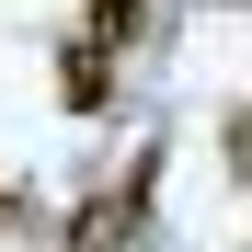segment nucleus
Returning <instances> with one entry per match:
<instances>
[{
    "label": "nucleus",
    "instance_id": "nucleus-1",
    "mask_svg": "<svg viewBox=\"0 0 252 252\" xmlns=\"http://www.w3.org/2000/svg\"><path fill=\"white\" fill-rule=\"evenodd\" d=\"M138 195H149V160H138V184H126V206H115V195H92V206L69 218V252H126V218H138Z\"/></svg>",
    "mask_w": 252,
    "mask_h": 252
},
{
    "label": "nucleus",
    "instance_id": "nucleus-4",
    "mask_svg": "<svg viewBox=\"0 0 252 252\" xmlns=\"http://www.w3.org/2000/svg\"><path fill=\"white\" fill-rule=\"evenodd\" d=\"M0 218H23V195H12V184H0Z\"/></svg>",
    "mask_w": 252,
    "mask_h": 252
},
{
    "label": "nucleus",
    "instance_id": "nucleus-3",
    "mask_svg": "<svg viewBox=\"0 0 252 252\" xmlns=\"http://www.w3.org/2000/svg\"><path fill=\"white\" fill-rule=\"evenodd\" d=\"M138 12H149V0H92V34H103V46H126V34H138Z\"/></svg>",
    "mask_w": 252,
    "mask_h": 252
},
{
    "label": "nucleus",
    "instance_id": "nucleus-2",
    "mask_svg": "<svg viewBox=\"0 0 252 252\" xmlns=\"http://www.w3.org/2000/svg\"><path fill=\"white\" fill-rule=\"evenodd\" d=\"M103 58H115L103 34H80V46L58 58V103H69V115H103V92H115V80H103Z\"/></svg>",
    "mask_w": 252,
    "mask_h": 252
}]
</instances>
